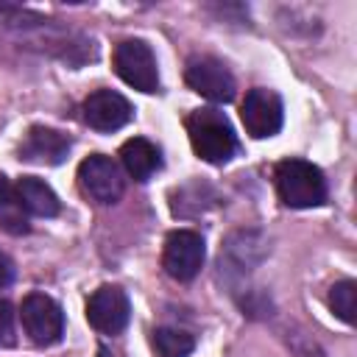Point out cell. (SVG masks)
Listing matches in <instances>:
<instances>
[{"instance_id": "1", "label": "cell", "mask_w": 357, "mask_h": 357, "mask_svg": "<svg viewBox=\"0 0 357 357\" xmlns=\"http://www.w3.org/2000/svg\"><path fill=\"white\" fill-rule=\"evenodd\" d=\"M276 192L284 206L293 209H310L324 204L326 198V178L321 167H315L307 159H282L276 165Z\"/></svg>"}, {"instance_id": "2", "label": "cell", "mask_w": 357, "mask_h": 357, "mask_svg": "<svg viewBox=\"0 0 357 357\" xmlns=\"http://www.w3.org/2000/svg\"><path fill=\"white\" fill-rule=\"evenodd\" d=\"M187 134H190L192 151L209 165H223L237 151L234 131H231L223 112H215V109L192 112L187 117Z\"/></svg>"}, {"instance_id": "3", "label": "cell", "mask_w": 357, "mask_h": 357, "mask_svg": "<svg viewBox=\"0 0 357 357\" xmlns=\"http://www.w3.org/2000/svg\"><path fill=\"white\" fill-rule=\"evenodd\" d=\"M114 73L134 89L139 92H156L159 89V70H156V56L148 42L142 39H123L114 47L112 56Z\"/></svg>"}, {"instance_id": "4", "label": "cell", "mask_w": 357, "mask_h": 357, "mask_svg": "<svg viewBox=\"0 0 357 357\" xmlns=\"http://www.w3.org/2000/svg\"><path fill=\"white\" fill-rule=\"evenodd\" d=\"M20 318L36 346H53L64 335V312L47 293H28L20 304Z\"/></svg>"}, {"instance_id": "5", "label": "cell", "mask_w": 357, "mask_h": 357, "mask_svg": "<svg viewBox=\"0 0 357 357\" xmlns=\"http://www.w3.org/2000/svg\"><path fill=\"white\" fill-rule=\"evenodd\" d=\"M204 257H206L204 237L192 229H176L165 240L162 265H165L167 276H173L176 282H190V279L198 276V271L204 265Z\"/></svg>"}, {"instance_id": "6", "label": "cell", "mask_w": 357, "mask_h": 357, "mask_svg": "<svg viewBox=\"0 0 357 357\" xmlns=\"http://www.w3.org/2000/svg\"><path fill=\"white\" fill-rule=\"evenodd\" d=\"M78 184L98 204H114L126 190L120 165L103 153H92L78 165Z\"/></svg>"}, {"instance_id": "7", "label": "cell", "mask_w": 357, "mask_h": 357, "mask_svg": "<svg viewBox=\"0 0 357 357\" xmlns=\"http://www.w3.org/2000/svg\"><path fill=\"white\" fill-rule=\"evenodd\" d=\"M240 117H243V126L245 131L254 137V139H265V137H273L279 134L282 128V100L273 89H265V86H254L245 92L243 103H240Z\"/></svg>"}, {"instance_id": "8", "label": "cell", "mask_w": 357, "mask_h": 357, "mask_svg": "<svg viewBox=\"0 0 357 357\" xmlns=\"http://www.w3.org/2000/svg\"><path fill=\"white\" fill-rule=\"evenodd\" d=\"M128 318H131L128 296L114 284L98 287L86 301V321L100 335H120L126 329Z\"/></svg>"}, {"instance_id": "9", "label": "cell", "mask_w": 357, "mask_h": 357, "mask_svg": "<svg viewBox=\"0 0 357 357\" xmlns=\"http://www.w3.org/2000/svg\"><path fill=\"white\" fill-rule=\"evenodd\" d=\"M187 86L195 89L198 95L215 100V103H229L234 98V75L229 73V67L212 56H201V59H192L187 64Z\"/></svg>"}, {"instance_id": "10", "label": "cell", "mask_w": 357, "mask_h": 357, "mask_svg": "<svg viewBox=\"0 0 357 357\" xmlns=\"http://www.w3.org/2000/svg\"><path fill=\"white\" fill-rule=\"evenodd\" d=\"M84 120L95 131H117L131 120V103L114 89H98L84 100Z\"/></svg>"}, {"instance_id": "11", "label": "cell", "mask_w": 357, "mask_h": 357, "mask_svg": "<svg viewBox=\"0 0 357 357\" xmlns=\"http://www.w3.org/2000/svg\"><path fill=\"white\" fill-rule=\"evenodd\" d=\"M70 137L47 128V126H33L28 128L22 145H20V159L33 162V165H61L70 153Z\"/></svg>"}, {"instance_id": "12", "label": "cell", "mask_w": 357, "mask_h": 357, "mask_svg": "<svg viewBox=\"0 0 357 357\" xmlns=\"http://www.w3.org/2000/svg\"><path fill=\"white\" fill-rule=\"evenodd\" d=\"M120 162L126 167V173L134 181H148L159 167H162V153L159 148L145 139V137H131L123 142L120 148Z\"/></svg>"}, {"instance_id": "13", "label": "cell", "mask_w": 357, "mask_h": 357, "mask_svg": "<svg viewBox=\"0 0 357 357\" xmlns=\"http://www.w3.org/2000/svg\"><path fill=\"white\" fill-rule=\"evenodd\" d=\"M17 195L25 206L28 215H36V218H53L59 215L61 204H59V195L53 192V187L36 176H22L17 181Z\"/></svg>"}, {"instance_id": "14", "label": "cell", "mask_w": 357, "mask_h": 357, "mask_svg": "<svg viewBox=\"0 0 357 357\" xmlns=\"http://www.w3.org/2000/svg\"><path fill=\"white\" fill-rule=\"evenodd\" d=\"M0 229H6L8 234H25L28 226V212L17 195V187L0 176Z\"/></svg>"}, {"instance_id": "15", "label": "cell", "mask_w": 357, "mask_h": 357, "mask_svg": "<svg viewBox=\"0 0 357 357\" xmlns=\"http://www.w3.org/2000/svg\"><path fill=\"white\" fill-rule=\"evenodd\" d=\"M151 346L156 349L159 357H190V351L195 349V340H192V335H187L181 329L162 326V329H153Z\"/></svg>"}, {"instance_id": "16", "label": "cell", "mask_w": 357, "mask_h": 357, "mask_svg": "<svg viewBox=\"0 0 357 357\" xmlns=\"http://www.w3.org/2000/svg\"><path fill=\"white\" fill-rule=\"evenodd\" d=\"M329 307L332 312L346 321V324H354V310H357V284L351 279H343V282H335L329 287Z\"/></svg>"}, {"instance_id": "17", "label": "cell", "mask_w": 357, "mask_h": 357, "mask_svg": "<svg viewBox=\"0 0 357 357\" xmlns=\"http://www.w3.org/2000/svg\"><path fill=\"white\" fill-rule=\"evenodd\" d=\"M17 340V329H14V310L6 298H0V349L14 346Z\"/></svg>"}, {"instance_id": "18", "label": "cell", "mask_w": 357, "mask_h": 357, "mask_svg": "<svg viewBox=\"0 0 357 357\" xmlns=\"http://www.w3.org/2000/svg\"><path fill=\"white\" fill-rule=\"evenodd\" d=\"M11 279H14V262L0 251V287L11 284Z\"/></svg>"}, {"instance_id": "19", "label": "cell", "mask_w": 357, "mask_h": 357, "mask_svg": "<svg viewBox=\"0 0 357 357\" xmlns=\"http://www.w3.org/2000/svg\"><path fill=\"white\" fill-rule=\"evenodd\" d=\"M98 354H100V357H117V354H112V351H109V349H100V351H98Z\"/></svg>"}]
</instances>
